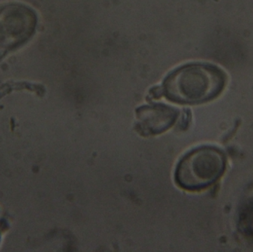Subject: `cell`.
Here are the masks:
<instances>
[{
  "label": "cell",
  "instance_id": "obj_1",
  "mask_svg": "<svg viewBox=\"0 0 253 252\" xmlns=\"http://www.w3.org/2000/svg\"><path fill=\"white\" fill-rule=\"evenodd\" d=\"M227 77L215 65L191 63L174 70L165 78L163 95L175 103L197 105L212 100L224 90Z\"/></svg>",
  "mask_w": 253,
  "mask_h": 252
},
{
  "label": "cell",
  "instance_id": "obj_2",
  "mask_svg": "<svg viewBox=\"0 0 253 252\" xmlns=\"http://www.w3.org/2000/svg\"><path fill=\"white\" fill-rule=\"evenodd\" d=\"M225 166V156L218 148H196L184 155L178 163L175 170V182L186 190L205 189L220 179Z\"/></svg>",
  "mask_w": 253,
  "mask_h": 252
},
{
  "label": "cell",
  "instance_id": "obj_3",
  "mask_svg": "<svg viewBox=\"0 0 253 252\" xmlns=\"http://www.w3.org/2000/svg\"><path fill=\"white\" fill-rule=\"evenodd\" d=\"M37 25L35 12L20 3L0 5V59L26 43Z\"/></svg>",
  "mask_w": 253,
  "mask_h": 252
},
{
  "label": "cell",
  "instance_id": "obj_4",
  "mask_svg": "<svg viewBox=\"0 0 253 252\" xmlns=\"http://www.w3.org/2000/svg\"><path fill=\"white\" fill-rule=\"evenodd\" d=\"M178 117V109L164 104L140 107L136 109L137 130L144 136L161 134L169 130Z\"/></svg>",
  "mask_w": 253,
  "mask_h": 252
},
{
  "label": "cell",
  "instance_id": "obj_5",
  "mask_svg": "<svg viewBox=\"0 0 253 252\" xmlns=\"http://www.w3.org/2000/svg\"><path fill=\"white\" fill-rule=\"evenodd\" d=\"M150 96L152 98L154 99H158V98L161 97L163 95V91H162V87H155V88L152 89L150 91Z\"/></svg>",
  "mask_w": 253,
  "mask_h": 252
}]
</instances>
